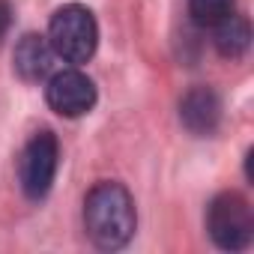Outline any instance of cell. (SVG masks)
<instances>
[{"instance_id": "obj_1", "label": "cell", "mask_w": 254, "mask_h": 254, "mask_svg": "<svg viewBox=\"0 0 254 254\" xmlns=\"http://www.w3.org/2000/svg\"><path fill=\"white\" fill-rule=\"evenodd\" d=\"M84 227L96 248L117 251L135 236V200L120 183H96L84 200Z\"/></svg>"}, {"instance_id": "obj_2", "label": "cell", "mask_w": 254, "mask_h": 254, "mask_svg": "<svg viewBox=\"0 0 254 254\" xmlns=\"http://www.w3.org/2000/svg\"><path fill=\"white\" fill-rule=\"evenodd\" d=\"M48 42L54 45L60 60L75 63V66L87 63L96 54V45H99V24H96L93 12L81 3L60 6L51 18Z\"/></svg>"}, {"instance_id": "obj_3", "label": "cell", "mask_w": 254, "mask_h": 254, "mask_svg": "<svg viewBox=\"0 0 254 254\" xmlns=\"http://www.w3.org/2000/svg\"><path fill=\"white\" fill-rule=\"evenodd\" d=\"M206 230L221 251H242L254 239V215L242 194L224 191L206 209Z\"/></svg>"}, {"instance_id": "obj_4", "label": "cell", "mask_w": 254, "mask_h": 254, "mask_svg": "<svg viewBox=\"0 0 254 254\" xmlns=\"http://www.w3.org/2000/svg\"><path fill=\"white\" fill-rule=\"evenodd\" d=\"M57 165H60V144H57L54 132H48V129L36 132L18 159V180H21L24 194L33 200L45 197L54 186Z\"/></svg>"}, {"instance_id": "obj_5", "label": "cell", "mask_w": 254, "mask_h": 254, "mask_svg": "<svg viewBox=\"0 0 254 254\" xmlns=\"http://www.w3.org/2000/svg\"><path fill=\"white\" fill-rule=\"evenodd\" d=\"M45 99L60 117H84L96 105V84L81 69H57L48 78Z\"/></svg>"}, {"instance_id": "obj_6", "label": "cell", "mask_w": 254, "mask_h": 254, "mask_svg": "<svg viewBox=\"0 0 254 254\" xmlns=\"http://www.w3.org/2000/svg\"><path fill=\"white\" fill-rule=\"evenodd\" d=\"M57 51L54 45L48 42V36H39V33H27L18 39L15 51H12V63H15V72L24 78V81H48L54 72H57Z\"/></svg>"}, {"instance_id": "obj_7", "label": "cell", "mask_w": 254, "mask_h": 254, "mask_svg": "<svg viewBox=\"0 0 254 254\" xmlns=\"http://www.w3.org/2000/svg\"><path fill=\"white\" fill-rule=\"evenodd\" d=\"M180 120L191 135H212L221 123V99L209 87H194L180 102Z\"/></svg>"}, {"instance_id": "obj_8", "label": "cell", "mask_w": 254, "mask_h": 254, "mask_svg": "<svg viewBox=\"0 0 254 254\" xmlns=\"http://www.w3.org/2000/svg\"><path fill=\"white\" fill-rule=\"evenodd\" d=\"M215 48H218V54H224V57H242L245 51H248V45H251V24H248V18L245 15H236V12H230V15H224L218 24H215Z\"/></svg>"}, {"instance_id": "obj_9", "label": "cell", "mask_w": 254, "mask_h": 254, "mask_svg": "<svg viewBox=\"0 0 254 254\" xmlns=\"http://www.w3.org/2000/svg\"><path fill=\"white\" fill-rule=\"evenodd\" d=\"M230 12H233V0H189V15L200 27H215Z\"/></svg>"}, {"instance_id": "obj_10", "label": "cell", "mask_w": 254, "mask_h": 254, "mask_svg": "<svg viewBox=\"0 0 254 254\" xmlns=\"http://www.w3.org/2000/svg\"><path fill=\"white\" fill-rule=\"evenodd\" d=\"M9 24H12V9H9V3H6V0H0V39L6 36Z\"/></svg>"}]
</instances>
